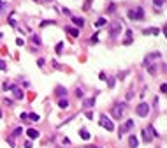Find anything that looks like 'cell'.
<instances>
[{
    "instance_id": "6da1fadb",
    "label": "cell",
    "mask_w": 167,
    "mask_h": 148,
    "mask_svg": "<svg viewBox=\"0 0 167 148\" xmlns=\"http://www.w3.org/2000/svg\"><path fill=\"white\" fill-rule=\"evenodd\" d=\"M153 136L156 137V136H158V132L153 129V125H148V129H144V131H142V141L151 143V141H153Z\"/></svg>"
},
{
    "instance_id": "7a4b0ae2",
    "label": "cell",
    "mask_w": 167,
    "mask_h": 148,
    "mask_svg": "<svg viewBox=\"0 0 167 148\" xmlns=\"http://www.w3.org/2000/svg\"><path fill=\"white\" fill-rule=\"evenodd\" d=\"M129 18H130V19H134V21L144 19V9H142V7H135V9H130V11H129Z\"/></svg>"
},
{
    "instance_id": "3957f363",
    "label": "cell",
    "mask_w": 167,
    "mask_h": 148,
    "mask_svg": "<svg viewBox=\"0 0 167 148\" xmlns=\"http://www.w3.org/2000/svg\"><path fill=\"white\" fill-rule=\"evenodd\" d=\"M121 21H113L111 23V27H109V37L111 39H116L118 37V34L121 32Z\"/></svg>"
},
{
    "instance_id": "277c9868",
    "label": "cell",
    "mask_w": 167,
    "mask_h": 148,
    "mask_svg": "<svg viewBox=\"0 0 167 148\" xmlns=\"http://www.w3.org/2000/svg\"><path fill=\"white\" fill-rule=\"evenodd\" d=\"M150 104L148 102H141L137 108H135V113H137V116H141V118H144V116H148L150 115Z\"/></svg>"
},
{
    "instance_id": "5b68a950",
    "label": "cell",
    "mask_w": 167,
    "mask_h": 148,
    "mask_svg": "<svg viewBox=\"0 0 167 148\" xmlns=\"http://www.w3.org/2000/svg\"><path fill=\"white\" fill-rule=\"evenodd\" d=\"M134 127H135V123H134V120H127V122H125L121 127H120V132H118V136L121 137L123 134H127V132H130L132 129H134Z\"/></svg>"
},
{
    "instance_id": "8992f818",
    "label": "cell",
    "mask_w": 167,
    "mask_h": 148,
    "mask_svg": "<svg viewBox=\"0 0 167 148\" xmlns=\"http://www.w3.org/2000/svg\"><path fill=\"white\" fill-rule=\"evenodd\" d=\"M100 125L104 127V129H107V131H114L113 122L109 120V116H106V115H100Z\"/></svg>"
},
{
    "instance_id": "52a82bcc",
    "label": "cell",
    "mask_w": 167,
    "mask_h": 148,
    "mask_svg": "<svg viewBox=\"0 0 167 148\" xmlns=\"http://www.w3.org/2000/svg\"><path fill=\"white\" fill-rule=\"evenodd\" d=\"M123 113H125V104H116L113 108V116L114 118H121Z\"/></svg>"
},
{
    "instance_id": "ba28073f",
    "label": "cell",
    "mask_w": 167,
    "mask_h": 148,
    "mask_svg": "<svg viewBox=\"0 0 167 148\" xmlns=\"http://www.w3.org/2000/svg\"><path fill=\"white\" fill-rule=\"evenodd\" d=\"M13 93H14V97H16V99H19V101H21V99L25 97V93H23V90L19 88V87H16V85H14V87H13Z\"/></svg>"
},
{
    "instance_id": "9c48e42d",
    "label": "cell",
    "mask_w": 167,
    "mask_h": 148,
    "mask_svg": "<svg viewBox=\"0 0 167 148\" xmlns=\"http://www.w3.org/2000/svg\"><path fill=\"white\" fill-rule=\"evenodd\" d=\"M93 106H95V97H90V99L83 101V108H93Z\"/></svg>"
},
{
    "instance_id": "30bf717a",
    "label": "cell",
    "mask_w": 167,
    "mask_h": 148,
    "mask_svg": "<svg viewBox=\"0 0 167 148\" xmlns=\"http://www.w3.org/2000/svg\"><path fill=\"white\" fill-rule=\"evenodd\" d=\"M129 146H130V148H137V146H139V141H137V137H135L134 134L129 137Z\"/></svg>"
},
{
    "instance_id": "8fae6325",
    "label": "cell",
    "mask_w": 167,
    "mask_h": 148,
    "mask_svg": "<svg viewBox=\"0 0 167 148\" xmlns=\"http://www.w3.org/2000/svg\"><path fill=\"white\" fill-rule=\"evenodd\" d=\"M65 30L69 32V34H70L72 37H76V39L79 37V28H72V27H65Z\"/></svg>"
},
{
    "instance_id": "7c38bea8",
    "label": "cell",
    "mask_w": 167,
    "mask_h": 148,
    "mask_svg": "<svg viewBox=\"0 0 167 148\" xmlns=\"http://www.w3.org/2000/svg\"><path fill=\"white\" fill-rule=\"evenodd\" d=\"M27 134H28L30 139H37V137H39V131H37V129H28Z\"/></svg>"
},
{
    "instance_id": "4fadbf2b",
    "label": "cell",
    "mask_w": 167,
    "mask_h": 148,
    "mask_svg": "<svg viewBox=\"0 0 167 148\" xmlns=\"http://www.w3.org/2000/svg\"><path fill=\"white\" fill-rule=\"evenodd\" d=\"M132 34H134L132 30H127V35H125V41H123V44H125V46L132 44Z\"/></svg>"
},
{
    "instance_id": "5bb4252c",
    "label": "cell",
    "mask_w": 167,
    "mask_h": 148,
    "mask_svg": "<svg viewBox=\"0 0 167 148\" xmlns=\"http://www.w3.org/2000/svg\"><path fill=\"white\" fill-rule=\"evenodd\" d=\"M55 93L58 95V97H65V95H67V90H65L64 87H56V90H55Z\"/></svg>"
},
{
    "instance_id": "9a60e30c",
    "label": "cell",
    "mask_w": 167,
    "mask_h": 148,
    "mask_svg": "<svg viewBox=\"0 0 167 148\" xmlns=\"http://www.w3.org/2000/svg\"><path fill=\"white\" fill-rule=\"evenodd\" d=\"M72 21H74L78 27H83V25H85V19H83V18H78V16H72Z\"/></svg>"
},
{
    "instance_id": "2e32d148",
    "label": "cell",
    "mask_w": 167,
    "mask_h": 148,
    "mask_svg": "<svg viewBox=\"0 0 167 148\" xmlns=\"http://www.w3.org/2000/svg\"><path fill=\"white\" fill-rule=\"evenodd\" d=\"M104 25H107L106 18H99V19L95 21V27H97V28H100V27H104Z\"/></svg>"
},
{
    "instance_id": "e0dca14e",
    "label": "cell",
    "mask_w": 167,
    "mask_h": 148,
    "mask_svg": "<svg viewBox=\"0 0 167 148\" xmlns=\"http://www.w3.org/2000/svg\"><path fill=\"white\" fill-rule=\"evenodd\" d=\"M58 106H60L62 109H65V108H69V101L67 99H60L58 101Z\"/></svg>"
},
{
    "instance_id": "ac0fdd59",
    "label": "cell",
    "mask_w": 167,
    "mask_h": 148,
    "mask_svg": "<svg viewBox=\"0 0 167 148\" xmlns=\"http://www.w3.org/2000/svg\"><path fill=\"white\" fill-rule=\"evenodd\" d=\"M79 136L83 137V139H86V141L90 139V134H88V131H86V129H81V131H79Z\"/></svg>"
},
{
    "instance_id": "d6986e66",
    "label": "cell",
    "mask_w": 167,
    "mask_h": 148,
    "mask_svg": "<svg viewBox=\"0 0 167 148\" xmlns=\"http://www.w3.org/2000/svg\"><path fill=\"white\" fill-rule=\"evenodd\" d=\"M32 42H34V46H40V44H42V41H40L39 35H32Z\"/></svg>"
},
{
    "instance_id": "ffe728a7",
    "label": "cell",
    "mask_w": 167,
    "mask_h": 148,
    "mask_svg": "<svg viewBox=\"0 0 167 148\" xmlns=\"http://www.w3.org/2000/svg\"><path fill=\"white\" fill-rule=\"evenodd\" d=\"M48 25H56V21L55 19H46V21L40 23V27H48Z\"/></svg>"
},
{
    "instance_id": "44dd1931",
    "label": "cell",
    "mask_w": 167,
    "mask_h": 148,
    "mask_svg": "<svg viewBox=\"0 0 167 148\" xmlns=\"http://www.w3.org/2000/svg\"><path fill=\"white\" fill-rule=\"evenodd\" d=\"M28 118H30V120H34V122H39V120H40V116H39L37 113H30V115H28Z\"/></svg>"
},
{
    "instance_id": "7402d4cb",
    "label": "cell",
    "mask_w": 167,
    "mask_h": 148,
    "mask_svg": "<svg viewBox=\"0 0 167 148\" xmlns=\"http://www.w3.org/2000/svg\"><path fill=\"white\" fill-rule=\"evenodd\" d=\"M88 41L91 42V44H97V42H99V34H95V35H91V37H90Z\"/></svg>"
},
{
    "instance_id": "603a6c76",
    "label": "cell",
    "mask_w": 167,
    "mask_h": 148,
    "mask_svg": "<svg viewBox=\"0 0 167 148\" xmlns=\"http://www.w3.org/2000/svg\"><path fill=\"white\" fill-rule=\"evenodd\" d=\"M153 4H155L156 7H162V5L165 4V0H153Z\"/></svg>"
},
{
    "instance_id": "cb8c5ba5",
    "label": "cell",
    "mask_w": 167,
    "mask_h": 148,
    "mask_svg": "<svg viewBox=\"0 0 167 148\" xmlns=\"http://www.w3.org/2000/svg\"><path fill=\"white\" fill-rule=\"evenodd\" d=\"M62 49H64V42H58V44H56V53H58V55L62 53Z\"/></svg>"
},
{
    "instance_id": "d4e9b609",
    "label": "cell",
    "mask_w": 167,
    "mask_h": 148,
    "mask_svg": "<svg viewBox=\"0 0 167 148\" xmlns=\"http://www.w3.org/2000/svg\"><path fill=\"white\" fill-rule=\"evenodd\" d=\"M13 87H14V85H11V83H4V90H13Z\"/></svg>"
},
{
    "instance_id": "484cf974",
    "label": "cell",
    "mask_w": 167,
    "mask_h": 148,
    "mask_svg": "<svg viewBox=\"0 0 167 148\" xmlns=\"http://www.w3.org/2000/svg\"><path fill=\"white\" fill-rule=\"evenodd\" d=\"M9 23H11V27H16V21H14V14L9 16Z\"/></svg>"
},
{
    "instance_id": "4316f807",
    "label": "cell",
    "mask_w": 167,
    "mask_h": 148,
    "mask_svg": "<svg viewBox=\"0 0 167 148\" xmlns=\"http://www.w3.org/2000/svg\"><path fill=\"white\" fill-rule=\"evenodd\" d=\"M21 132H23V129H21V127H18V129H16V131L13 132V137H14V136H19Z\"/></svg>"
},
{
    "instance_id": "83f0119b",
    "label": "cell",
    "mask_w": 167,
    "mask_h": 148,
    "mask_svg": "<svg viewBox=\"0 0 167 148\" xmlns=\"http://www.w3.org/2000/svg\"><path fill=\"white\" fill-rule=\"evenodd\" d=\"M16 44H18V46H23V44H25V41H23L21 37H18V39H16Z\"/></svg>"
},
{
    "instance_id": "f1b7e54d",
    "label": "cell",
    "mask_w": 167,
    "mask_h": 148,
    "mask_svg": "<svg viewBox=\"0 0 167 148\" xmlns=\"http://www.w3.org/2000/svg\"><path fill=\"white\" fill-rule=\"evenodd\" d=\"M160 92H162V93H165V92H167V85H165V83H162V85H160Z\"/></svg>"
},
{
    "instance_id": "f546056e",
    "label": "cell",
    "mask_w": 167,
    "mask_h": 148,
    "mask_svg": "<svg viewBox=\"0 0 167 148\" xmlns=\"http://www.w3.org/2000/svg\"><path fill=\"white\" fill-rule=\"evenodd\" d=\"M62 13H64L65 16H70V11H69L67 7H62Z\"/></svg>"
},
{
    "instance_id": "4dcf8cb0",
    "label": "cell",
    "mask_w": 167,
    "mask_h": 148,
    "mask_svg": "<svg viewBox=\"0 0 167 148\" xmlns=\"http://www.w3.org/2000/svg\"><path fill=\"white\" fill-rule=\"evenodd\" d=\"M0 71H5V60H0Z\"/></svg>"
},
{
    "instance_id": "1f68e13d",
    "label": "cell",
    "mask_w": 167,
    "mask_h": 148,
    "mask_svg": "<svg viewBox=\"0 0 167 148\" xmlns=\"http://www.w3.org/2000/svg\"><path fill=\"white\" fill-rule=\"evenodd\" d=\"M76 95H78V97L81 99V97H83V90H79V88H76Z\"/></svg>"
},
{
    "instance_id": "d6a6232c",
    "label": "cell",
    "mask_w": 167,
    "mask_h": 148,
    "mask_svg": "<svg viewBox=\"0 0 167 148\" xmlns=\"http://www.w3.org/2000/svg\"><path fill=\"white\" fill-rule=\"evenodd\" d=\"M109 88H114V78L109 79Z\"/></svg>"
},
{
    "instance_id": "836d02e7",
    "label": "cell",
    "mask_w": 167,
    "mask_h": 148,
    "mask_svg": "<svg viewBox=\"0 0 167 148\" xmlns=\"http://www.w3.org/2000/svg\"><path fill=\"white\" fill-rule=\"evenodd\" d=\"M37 63H39V67H42V65H44V58H39V62H37Z\"/></svg>"
},
{
    "instance_id": "e575fe53",
    "label": "cell",
    "mask_w": 167,
    "mask_h": 148,
    "mask_svg": "<svg viewBox=\"0 0 167 148\" xmlns=\"http://www.w3.org/2000/svg\"><path fill=\"white\" fill-rule=\"evenodd\" d=\"M114 9H116V5H114V4H111V5H109V13H113Z\"/></svg>"
},
{
    "instance_id": "d590c367",
    "label": "cell",
    "mask_w": 167,
    "mask_h": 148,
    "mask_svg": "<svg viewBox=\"0 0 167 148\" xmlns=\"http://www.w3.org/2000/svg\"><path fill=\"white\" fill-rule=\"evenodd\" d=\"M25 148H32V141H27L25 143Z\"/></svg>"
},
{
    "instance_id": "8d00e7d4",
    "label": "cell",
    "mask_w": 167,
    "mask_h": 148,
    "mask_svg": "<svg viewBox=\"0 0 167 148\" xmlns=\"http://www.w3.org/2000/svg\"><path fill=\"white\" fill-rule=\"evenodd\" d=\"M34 2H49V4H51L53 0H34Z\"/></svg>"
},
{
    "instance_id": "74e56055",
    "label": "cell",
    "mask_w": 167,
    "mask_h": 148,
    "mask_svg": "<svg viewBox=\"0 0 167 148\" xmlns=\"http://www.w3.org/2000/svg\"><path fill=\"white\" fill-rule=\"evenodd\" d=\"M4 7V2H2V0H0V9H2Z\"/></svg>"
},
{
    "instance_id": "f35d334b",
    "label": "cell",
    "mask_w": 167,
    "mask_h": 148,
    "mask_svg": "<svg viewBox=\"0 0 167 148\" xmlns=\"http://www.w3.org/2000/svg\"><path fill=\"white\" fill-rule=\"evenodd\" d=\"M88 148H99V146H93V145H90V146H88Z\"/></svg>"
},
{
    "instance_id": "ab89813d",
    "label": "cell",
    "mask_w": 167,
    "mask_h": 148,
    "mask_svg": "<svg viewBox=\"0 0 167 148\" xmlns=\"http://www.w3.org/2000/svg\"><path fill=\"white\" fill-rule=\"evenodd\" d=\"M0 118H2V109H0Z\"/></svg>"
}]
</instances>
